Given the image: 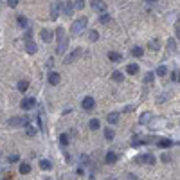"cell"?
I'll return each instance as SVG.
<instances>
[{"label": "cell", "mask_w": 180, "mask_h": 180, "mask_svg": "<svg viewBox=\"0 0 180 180\" xmlns=\"http://www.w3.org/2000/svg\"><path fill=\"white\" fill-rule=\"evenodd\" d=\"M86 23H88V20H86L85 16L77 18V20L72 23V27H70V32H72V34H81V32H83V29L86 27Z\"/></svg>", "instance_id": "1"}, {"label": "cell", "mask_w": 180, "mask_h": 180, "mask_svg": "<svg viewBox=\"0 0 180 180\" xmlns=\"http://www.w3.org/2000/svg\"><path fill=\"white\" fill-rule=\"evenodd\" d=\"M81 56H83V49H81V47H77V49H74V51L69 54V56H65V58H63V63H65V65L74 63L76 60H79Z\"/></svg>", "instance_id": "2"}, {"label": "cell", "mask_w": 180, "mask_h": 180, "mask_svg": "<svg viewBox=\"0 0 180 180\" xmlns=\"http://www.w3.org/2000/svg\"><path fill=\"white\" fill-rule=\"evenodd\" d=\"M7 124L13 128L16 126H27L29 124V117H11L9 121H7Z\"/></svg>", "instance_id": "3"}, {"label": "cell", "mask_w": 180, "mask_h": 180, "mask_svg": "<svg viewBox=\"0 0 180 180\" xmlns=\"http://www.w3.org/2000/svg\"><path fill=\"white\" fill-rule=\"evenodd\" d=\"M135 162L137 164H149V166H153L155 164V155H151V153L139 155V157H135Z\"/></svg>", "instance_id": "4"}, {"label": "cell", "mask_w": 180, "mask_h": 180, "mask_svg": "<svg viewBox=\"0 0 180 180\" xmlns=\"http://www.w3.org/2000/svg\"><path fill=\"white\" fill-rule=\"evenodd\" d=\"M94 106H95V99L94 97H90V95L83 97V101H81V108H83L85 112H92Z\"/></svg>", "instance_id": "5"}, {"label": "cell", "mask_w": 180, "mask_h": 180, "mask_svg": "<svg viewBox=\"0 0 180 180\" xmlns=\"http://www.w3.org/2000/svg\"><path fill=\"white\" fill-rule=\"evenodd\" d=\"M61 6H63V2H61V0H54V2H52V6H51V18H52V20H56V18L60 16Z\"/></svg>", "instance_id": "6"}, {"label": "cell", "mask_w": 180, "mask_h": 180, "mask_svg": "<svg viewBox=\"0 0 180 180\" xmlns=\"http://www.w3.org/2000/svg\"><path fill=\"white\" fill-rule=\"evenodd\" d=\"M20 106L23 108V110H31V108L36 106V99H34V97H25V99H22Z\"/></svg>", "instance_id": "7"}, {"label": "cell", "mask_w": 180, "mask_h": 180, "mask_svg": "<svg viewBox=\"0 0 180 180\" xmlns=\"http://www.w3.org/2000/svg\"><path fill=\"white\" fill-rule=\"evenodd\" d=\"M92 9L103 15V13L106 11V4L103 2V0H92Z\"/></svg>", "instance_id": "8"}, {"label": "cell", "mask_w": 180, "mask_h": 180, "mask_svg": "<svg viewBox=\"0 0 180 180\" xmlns=\"http://www.w3.org/2000/svg\"><path fill=\"white\" fill-rule=\"evenodd\" d=\"M25 52L27 54H36L38 52V45L32 40H25Z\"/></svg>", "instance_id": "9"}, {"label": "cell", "mask_w": 180, "mask_h": 180, "mask_svg": "<svg viewBox=\"0 0 180 180\" xmlns=\"http://www.w3.org/2000/svg\"><path fill=\"white\" fill-rule=\"evenodd\" d=\"M40 36H42V40L45 43H51L52 42V38H54L52 31H49V29H42V31H40Z\"/></svg>", "instance_id": "10"}, {"label": "cell", "mask_w": 180, "mask_h": 180, "mask_svg": "<svg viewBox=\"0 0 180 180\" xmlns=\"http://www.w3.org/2000/svg\"><path fill=\"white\" fill-rule=\"evenodd\" d=\"M58 54H65V51H67V43H69V38H61V40H58Z\"/></svg>", "instance_id": "11"}, {"label": "cell", "mask_w": 180, "mask_h": 180, "mask_svg": "<svg viewBox=\"0 0 180 180\" xmlns=\"http://www.w3.org/2000/svg\"><path fill=\"white\" fill-rule=\"evenodd\" d=\"M61 7H63V13L67 15V16H70V15L74 13V4H72L70 0H69V2H65V4L61 6Z\"/></svg>", "instance_id": "12"}, {"label": "cell", "mask_w": 180, "mask_h": 180, "mask_svg": "<svg viewBox=\"0 0 180 180\" xmlns=\"http://www.w3.org/2000/svg\"><path fill=\"white\" fill-rule=\"evenodd\" d=\"M117 159H119V155H117L115 151H108V153H106L105 162L106 164H114V162H117Z\"/></svg>", "instance_id": "13"}, {"label": "cell", "mask_w": 180, "mask_h": 180, "mask_svg": "<svg viewBox=\"0 0 180 180\" xmlns=\"http://www.w3.org/2000/svg\"><path fill=\"white\" fill-rule=\"evenodd\" d=\"M106 121H108L110 124H117V123H119V112H110V114L106 115Z\"/></svg>", "instance_id": "14"}, {"label": "cell", "mask_w": 180, "mask_h": 180, "mask_svg": "<svg viewBox=\"0 0 180 180\" xmlns=\"http://www.w3.org/2000/svg\"><path fill=\"white\" fill-rule=\"evenodd\" d=\"M151 119H153V114H151V112H144V114L140 115V119H139V123H140V124H148Z\"/></svg>", "instance_id": "15"}, {"label": "cell", "mask_w": 180, "mask_h": 180, "mask_svg": "<svg viewBox=\"0 0 180 180\" xmlns=\"http://www.w3.org/2000/svg\"><path fill=\"white\" fill-rule=\"evenodd\" d=\"M112 79L117 81V83H123V81H124V74H123L121 70H114V72H112Z\"/></svg>", "instance_id": "16"}, {"label": "cell", "mask_w": 180, "mask_h": 180, "mask_svg": "<svg viewBox=\"0 0 180 180\" xmlns=\"http://www.w3.org/2000/svg\"><path fill=\"white\" fill-rule=\"evenodd\" d=\"M60 79H61V77H60L58 72H49V83H51V85H58Z\"/></svg>", "instance_id": "17"}, {"label": "cell", "mask_w": 180, "mask_h": 180, "mask_svg": "<svg viewBox=\"0 0 180 180\" xmlns=\"http://www.w3.org/2000/svg\"><path fill=\"white\" fill-rule=\"evenodd\" d=\"M16 88L20 90L22 94H25V92H27V88H29V81H27V79H22V81H18Z\"/></svg>", "instance_id": "18"}, {"label": "cell", "mask_w": 180, "mask_h": 180, "mask_svg": "<svg viewBox=\"0 0 180 180\" xmlns=\"http://www.w3.org/2000/svg\"><path fill=\"white\" fill-rule=\"evenodd\" d=\"M40 168L45 170V171L52 170V162H51V160H47V159H40Z\"/></svg>", "instance_id": "19"}, {"label": "cell", "mask_w": 180, "mask_h": 180, "mask_svg": "<svg viewBox=\"0 0 180 180\" xmlns=\"http://www.w3.org/2000/svg\"><path fill=\"white\" fill-rule=\"evenodd\" d=\"M144 54V51H142V47L140 45H135V47H132V56H135V58H140Z\"/></svg>", "instance_id": "20"}, {"label": "cell", "mask_w": 180, "mask_h": 180, "mask_svg": "<svg viewBox=\"0 0 180 180\" xmlns=\"http://www.w3.org/2000/svg\"><path fill=\"white\" fill-rule=\"evenodd\" d=\"M175 142L171 140V139H160V142H159V146L160 148H170V146H173Z\"/></svg>", "instance_id": "21"}, {"label": "cell", "mask_w": 180, "mask_h": 180, "mask_svg": "<svg viewBox=\"0 0 180 180\" xmlns=\"http://www.w3.org/2000/svg\"><path fill=\"white\" fill-rule=\"evenodd\" d=\"M114 137H115V132H114L112 128H106L105 130V139L106 140H114Z\"/></svg>", "instance_id": "22"}, {"label": "cell", "mask_w": 180, "mask_h": 180, "mask_svg": "<svg viewBox=\"0 0 180 180\" xmlns=\"http://www.w3.org/2000/svg\"><path fill=\"white\" fill-rule=\"evenodd\" d=\"M137 70H139L137 63H130V65H126V72H128V74H137Z\"/></svg>", "instance_id": "23"}, {"label": "cell", "mask_w": 180, "mask_h": 180, "mask_svg": "<svg viewBox=\"0 0 180 180\" xmlns=\"http://www.w3.org/2000/svg\"><path fill=\"white\" fill-rule=\"evenodd\" d=\"M108 60H110V61H121L123 56L119 52H108Z\"/></svg>", "instance_id": "24"}, {"label": "cell", "mask_w": 180, "mask_h": 180, "mask_svg": "<svg viewBox=\"0 0 180 180\" xmlns=\"http://www.w3.org/2000/svg\"><path fill=\"white\" fill-rule=\"evenodd\" d=\"M20 173H22V175H27V173H31V166H29L27 162H22V164H20Z\"/></svg>", "instance_id": "25"}, {"label": "cell", "mask_w": 180, "mask_h": 180, "mask_svg": "<svg viewBox=\"0 0 180 180\" xmlns=\"http://www.w3.org/2000/svg\"><path fill=\"white\" fill-rule=\"evenodd\" d=\"M148 47H149V49H151V51H159V47H160L159 40H157V38H155V40H149Z\"/></svg>", "instance_id": "26"}, {"label": "cell", "mask_w": 180, "mask_h": 180, "mask_svg": "<svg viewBox=\"0 0 180 180\" xmlns=\"http://www.w3.org/2000/svg\"><path fill=\"white\" fill-rule=\"evenodd\" d=\"M88 126H90V130H99V126H101V123H99V119H90Z\"/></svg>", "instance_id": "27"}, {"label": "cell", "mask_w": 180, "mask_h": 180, "mask_svg": "<svg viewBox=\"0 0 180 180\" xmlns=\"http://www.w3.org/2000/svg\"><path fill=\"white\" fill-rule=\"evenodd\" d=\"M16 22H18L20 27H27V18H25L23 15H18V16H16Z\"/></svg>", "instance_id": "28"}, {"label": "cell", "mask_w": 180, "mask_h": 180, "mask_svg": "<svg viewBox=\"0 0 180 180\" xmlns=\"http://www.w3.org/2000/svg\"><path fill=\"white\" fill-rule=\"evenodd\" d=\"M168 74V67L166 65H159L157 67V76H166Z\"/></svg>", "instance_id": "29"}, {"label": "cell", "mask_w": 180, "mask_h": 180, "mask_svg": "<svg viewBox=\"0 0 180 180\" xmlns=\"http://www.w3.org/2000/svg\"><path fill=\"white\" fill-rule=\"evenodd\" d=\"M88 40H90V42H97V40H99V32L97 31H90L88 32Z\"/></svg>", "instance_id": "30"}, {"label": "cell", "mask_w": 180, "mask_h": 180, "mask_svg": "<svg viewBox=\"0 0 180 180\" xmlns=\"http://www.w3.org/2000/svg\"><path fill=\"white\" fill-rule=\"evenodd\" d=\"M110 20H112V18H110V15H106V13H103V15L99 16V23H103V25H105V23H108Z\"/></svg>", "instance_id": "31"}, {"label": "cell", "mask_w": 180, "mask_h": 180, "mask_svg": "<svg viewBox=\"0 0 180 180\" xmlns=\"http://www.w3.org/2000/svg\"><path fill=\"white\" fill-rule=\"evenodd\" d=\"M60 142H61L63 146H67V144L70 142V137H69L67 133H61V135H60Z\"/></svg>", "instance_id": "32"}, {"label": "cell", "mask_w": 180, "mask_h": 180, "mask_svg": "<svg viewBox=\"0 0 180 180\" xmlns=\"http://www.w3.org/2000/svg\"><path fill=\"white\" fill-rule=\"evenodd\" d=\"M153 77H155V72H148V74L144 76V83H146V85H149V83L153 81Z\"/></svg>", "instance_id": "33"}, {"label": "cell", "mask_w": 180, "mask_h": 180, "mask_svg": "<svg viewBox=\"0 0 180 180\" xmlns=\"http://www.w3.org/2000/svg\"><path fill=\"white\" fill-rule=\"evenodd\" d=\"M56 38H58V40L65 38V29L63 27H58V29H56Z\"/></svg>", "instance_id": "34"}, {"label": "cell", "mask_w": 180, "mask_h": 180, "mask_svg": "<svg viewBox=\"0 0 180 180\" xmlns=\"http://www.w3.org/2000/svg\"><path fill=\"white\" fill-rule=\"evenodd\" d=\"M168 51H171V52L177 51V43H175V40H170V42H168Z\"/></svg>", "instance_id": "35"}, {"label": "cell", "mask_w": 180, "mask_h": 180, "mask_svg": "<svg viewBox=\"0 0 180 180\" xmlns=\"http://www.w3.org/2000/svg\"><path fill=\"white\" fill-rule=\"evenodd\" d=\"M27 135L29 137H32V135H36V128L31 126V124H27Z\"/></svg>", "instance_id": "36"}, {"label": "cell", "mask_w": 180, "mask_h": 180, "mask_svg": "<svg viewBox=\"0 0 180 180\" xmlns=\"http://www.w3.org/2000/svg\"><path fill=\"white\" fill-rule=\"evenodd\" d=\"M85 7V2L83 0H76L74 2V9H83Z\"/></svg>", "instance_id": "37"}, {"label": "cell", "mask_w": 180, "mask_h": 180, "mask_svg": "<svg viewBox=\"0 0 180 180\" xmlns=\"http://www.w3.org/2000/svg\"><path fill=\"white\" fill-rule=\"evenodd\" d=\"M18 159H20V155H16V153H13V155H9V157H7V160H9V162H18Z\"/></svg>", "instance_id": "38"}, {"label": "cell", "mask_w": 180, "mask_h": 180, "mask_svg": "<svg viewBox=\"0 0 180 180\" xmlns=\"http://www.w3.org/2000/svg\"><path fill=\"white\" fill-rule=\"evenodd\" d=\"M124 180H139V178L133 175V173H126V175H124Z\"/></svg>", "instance_id": "39"}, {"label": "cell", "mask_w": 180, "mask_h": 180, "mask_svg": "<svg viewBox=\"0 0 180 180\" xmlns=\"http://www.w3.org/2000/svg\"><path fill=\"white\" fill-rule=\"evenodd\" d=\"M7 6L9 7H16L18 6V0H7Z\"/></svg>", "instance_id": "40"}, {"label": "cell", "mask_w": 180, "mask_h": 180, "mask_svg": "<svg viewBox=\"0 0 180 180\" xmlns=\"http://www.w3.org/2000/svg\"><path fill=\"white\" fill-rule=\"evenodd\" d=\"M170 160H171V157L168 155V153H164V155H162V162H166V164H168Z\"/></svg>", "instance_id": "41"}, {"label": "cell", "mask_w": 180, "mask_h": 180, "mask_svg": "<svg viewBox=\"0 0 180 180\" xmlns=\"http://www.w3.org/2000/svg\"><path fill=\"white\" fill-rule=\"evenodd\" d=\"M178 72H173V74H171V79H173V81H178Z\"/></svg>", "instance_id": "42"}, {"label": "cell", "mask_w": 180, "mask_h": 180, "mask_svg": "<svg viewBox=\"0 0 180 180\" xmlns=\"http://www.w3.org/2000/svg\"><path fill=\"white\" fill-rule=\"evenodd\" d=\"M132 110H135V105H130V106H126V108H124V112H132Z\"/></svg>", "instance_id": "43"}, {"label": "cell", "mask_w": 180, "mask_h": 180, "mask_svg": "<svg viewBox=\"0 0 180 180\" xmlns=\"http://www.w3.org/2000/svg\"><path fill=\"white\" fill-rule=\"evenodd\" d=\"M164 101H166V94H162V95L159 97V103H164Z\"/></svg>", "instance_id": "44"}, {"label": "cell", "mask_w": 180, "mask_h": 180, "mask_svg": "<svg viewBox=\"0 0 180 180\" xmlns=\"http://www.w3.org/2000/svg\"><path fill=\"white\" fill-rule=\"evenodd\" d=\"M177 38L180 40V25H177Z\"/></svg>", "instance_id": "45"}, {"label": "cell", "mask_w": 180, "mask_h": 180, "mask_svg": "<svg viewBox=\"0 0 180 180\" xmlns=\"http://www.w3.org/2000/svg\"><path fill=\"white\" fill-rule=\"evenodd\" d=\"M146 2H148V4H153V2H157V0H146Z\"/></svg>", "instance_id": "46"}, {"label": "cell", "mask_w": 180, "mask_h": 180, "mask_svg": "<svg viewBox=\"0 0 180 180\" xmlns=\"http://www.w3.org/2000/svg\"><path fill=\"white\" fill-rule=\"evenodd\" d=\"M4 180H11V178H4Z\"/></svg>", "instance_id": "47"}]
</instances>
